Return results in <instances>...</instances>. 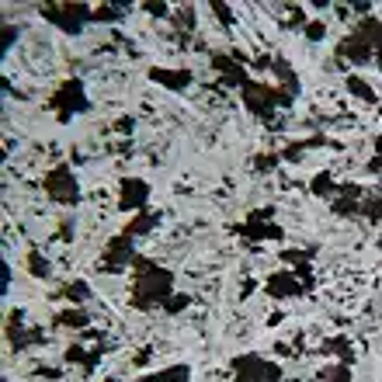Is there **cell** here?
Masks as SVG:
<instances>
[{"mask_svg":"<svg viewBox=\"0 0 382 382\" xmlns=\"http://www.w3.org/2000/svg\"><path fill=\"white\" fill-rule=\"evenodd\" d=\"M143 271H139V278H136V292H132V303L136 306H150V303H160V299H167V292H170V285H174V278H170V271H164V268H157V264H150V261H136Z\"/></svg>","mask_w":382,"mask_h":382,"instance_id":"cell-1","label":"cell"},{"mask_svg":"<svg viewBox=\"0 0 382 382\" xmlns=\"http://www.w3.org/2000/svg\"><path fill=\"white\" fill-rule=\"evenodd\" d=\"M45 191H49V198H56V202H77V181H73L70 167H56V170L45 177Z\"/></svg>","mask_w":382,"mask_h":382,"instance_id":"cell-2","label":"cell"},{"mask_svg":"<svg viewBox=\"0 0 382 382\" xmlns=\"http://www.w3.org/2000/svg\"><path fill=\"white\" fill-rule=\"evenodd\" d=\"M52 104H56V115H59L63 122H66L73 111H83V108H87V101H83V94H80V83H77V80H66V83H63V90L52 97Z\"/></svg>","mask_w":382,"mask_h":382,"instance_id":"cell-3","label":"cell"},{"mask_svg":"<svg viewBox=\"0 0 382 382\" xmlns=\"http://www.w3.org/2000/svg\"><path fill=\"white\" fill-rule=\"evenodd\" d=\"M42 14H45L49 21H56L63 31H73V35H77L80 24H83V17H87V7H83V3H77V7H70V3H66V7H42Z\"/></svg>","mask_w":382,"mask_h":382,"instance_id":"cell-4","label":"cell"},{"mask_svg":"<svg viewBox=\"0 0 382 382\" xmlns=\"http://www.w3.org/2000/svg\"><path fill=\"white\" fill-rule=\"evenodd\" d=\"M150 77H153L157 83L170 87V90H181V87H188V83H191V73H188V70H160V66H153V70H150Z\"/></svg>","mask_w":382,"mask_h":382,"instance_id":"cell-5","label":"cell"},{"mask_svg":"<svg viewBox=\"0 0 382 382\" xmlns=\"http://www.w3.org/2000/svg\"><path fill=\"white\" fill-rule=\"evenodd\" d=\"M146 195H150V188L143 184V181H122V209H139L143 202H146Z\"/></svg>","mask_w":382,"mask_h":382,"instance_id":"cell-6","label":"cell"},{"mask_svg":"<svg viewBox=\"0 0 382 382\" xmlns=\"http://www.w3.org/2000/svg\"><path fill=\"white\" fill-rule=\"evenodd\" d=\"M153 226H157V216H143V219L129 223V230H125V233L132 237V233H146V230H153Z\"/></svg>","mask_w":382,"mask_h":382,"instance_id":"cell-7","label":"cell"},{"mask_svg":"<svg viewBox=\"0 0 382 382\" xmlns=\"http://www.w3.org/2000/svg\"><path fill=\"white\" fill-rule=\"evenodd\" d=\"M28 264H31V275H38V278H45V275H49V264H45V261H42V257H38L35 250H31Z\"/></svg>","mask_w":382,"mask_h":382,"instance_id":"cell-8","label":"cell"},{"mask_svg":"<svg viewBox=\"0 0 382 382\" xmlns=\"http://www.w3.org/2000/svg\"><path fill=\"white\" fill-rule=\"evenodd\" d=\"M348 87H351L355 94H362V97H369V101H372V90H369V87H365L362 80H355V77H348Z\"/></svg>","mask_w":382,"mask_h":382,"instance_id":"cell-9","label":"cell"},{"mask_svg":"<svg viewBox=\"0 0 382 382\" xmlns=\"http://www.w3.org/2000/svg\"><path fill=\"white\" fill-rule=\"evenodd\" d=\"M271 292H275V296H282V292H299V285H296V282H271Z\"/></svg>","mask_w":382,"mask_h":382,"instance_id":"cell-10","label":"cell"},{"mask_svg":"<svg viewBox=\"0 0 382 382\" xmlns=\"http://www.w3.org/2000/svg\"><path fill=\"white\" fill-rule=\"evenodd\" d=\"M87 317L83 313H66V317H59V324H83Z\"/></svg>","mask_w":382,"mask_h":382,"instance_id":"cell-11","label":"cell"}]
</instances>
